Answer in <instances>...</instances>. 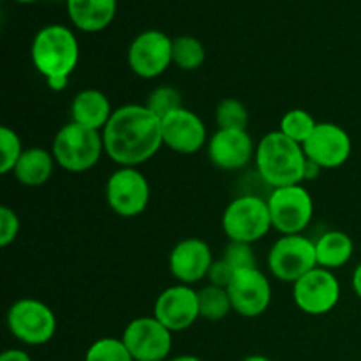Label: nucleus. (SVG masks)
Returning a JSON list of instances; mask_svg holds the SVG:
<instances>
[{"mask_svg": "<svg viewBox=\"0 0 361 361\" xmlns=\"http://www.w3.org/2000/svg\"><path fill=\"white\" fill-rule=\"evenodd\" d=\"M30 56L44 80L55 76L69 78L80 62V42L66 25H46L34 35Z\"/></svg>", "mask_w": 361, "mask_h": 361, "instance_id": "obj_3", "label": "nucleus"}, {"mask_svg": "<svg viewBox=\"0 0 361 361\" xmlns=\"http://www.w3.org/2000/svg\"><path fill=\"white\" fill-rule=\"evenodd\" d=\"M305 157L323 169H337L349 161L353 140L348 130L334 122H317L309 140L302 145Z\"/></svg>", "mask_w": 361, "mask_h": 361, "instance_id": "obj_14", "label": "nucleus"}, {"mask_svg": "<svg viewBox=\"0 0 361 361\" xmlns=\"http://www.w3.org/2000/svg\"><path fill=\"white\" fill-rule=\"evenodd\" d=\"M214 254L210 245L201 238H183L169 252V271L178 284L194 286L208 277Z\"/></svg>", "mask_w": 361, "mask_h": 361, "instance_id": "obj_18", "label": "nucleus"}, {"mask_svg": "<svg viewBox=\"0 0 361 361\" xmlns=\"http://www.w3.org/2000/svg\"><path fill=\"white\" fill-rule=\"evenodd\" d=\"M317 267L324 270H338L351 261L355 254V242L351 236L338 229H330L314 240Z\"/></svg>", "mask_w": 361, "mask_h": 361, "instance_id": "obj_22", "label": "nucleus"}, {"mask_svg": "<svg viewBox=\"0 0 361 361\" xmlns=\"http://www.w3.org/2000/svg\"><path fill=\"white\" fill-rule=\"evenodd\" d=\"M242 361H271L268 356H263V355H250L247 356V358H243Z\"/></svg>", "mask_w": 361, "mask_h": 361, "instance_id": "obj_38", "label": "nucleus"}, {"mask_svg": "<svg viewBox=\"0 0 361 361\" xmlns=\"http://www.w3.org/2000/svg\"><path fill=\"white\" fill-rule=\"evenodd\" d=\"M271 228L268 201L259 194H242L235 197L222 214V231L229 242L252 245L264 238Z\"/></svg>", "mask_w": 361, "mask_h": 361, "instance_id": "obj_5", "label": "nucleus"}, {"mask_svg": "<svg viewBox=\"0 0 361 361\" xmlns=\"http://www.w3.org/2000/svg\"><path fill=\"white\" fill-rule=\"evenodd\" d=\"M168 361H203V360L197 358V356L194 355H180V356H175V358H169Z\"/></svg>", "mask_w": 361, "mask_h": 361, "instance_id": "obj_37", "label": "nucleus"}, {"mask_svg": "<svg viewBox=\"0 0 361 361\" xmlns=\"http://www.w3.org/2000/svg\"><path fill=\"white\" fill-rule=\"evenodd\" d=\"M104 196L113 214L133 219L147 210L150 203V183L137 168H118L109 175Z\"/></svg>", "mask_w": 361, "mask_h": 361, "instance_id": "obj_9", "label": "nucleus"}, {"mask_svg": "<svg viewBox=\"0 0 361 361\" xmlns=\"http://www.w3.org/2000/svg\"><path fill=\"white\" fill-rule=\"evenodd\" d=\"M66 2H67V0H66Z\"/></svg>", "mask_w": 361, "mask_h": 361, "instance_id": "obj_40", "label": "nucleus"}, {"mask_svg": "<svg viewBox=\"0 0 361 361\" xmlns=\"http://www.w3.org/2000/svg\"><path fill=\"white\" fill-rule=\"evenodd\" d=\"M145 106L162 120L164 116H168L169 113L183 108V97L182 94H180L178 88L169 87V85H162V87L154 88V90L150 92L148 101Z\"/></svg>", "mask_w": 361, "mask_h": 361, "instance_id": "obj_28", "label": "nucleus"}, {"mask_svg": "<svg viewBox=\"0 0 361 361\" xmlns=\"http://www.w3.org/2000/svg\"><path fill=\"white\" fill-rule=\"evenodd\" d=\"M351 286H353V291H355V295L361 300V263L356 264L355 271H353Z\"/></svg>", "mask_w": 361, "mask_h": 361, "instance_id": "obj_36", "label": "nucleus"}, {"mask_svg": "<svg viewBox=\"0 0 361 361\" xmlns=\"http://www.w3.org/2000/svg\"><path fill=\"white\" fill-rule=\"evenodd\" d=\"M51 154L59 168L67 173H87L97 166L104 154L102 134L69 122L60 127L51 143Z\"/></svg>", "mask_w": 361, "mask_h": 361, "instance_id": "obj_4", "label": "nucleus"}, {"mask_svg": "<svg viewBox=\"0 0 361 361\" xmlns=\"http://www.w3.org/2000/svg\"><path fill=\"white\" fill-rule=\"evenodd\" d=\"M162 143L169 150L182 155H192L208 143V130L203 118L185 106L169 113L161 120Z\"/></svg>", "mask_w": 361, "mask_h": 361, "instance_id": "obj_16", "label": "nucleus"}, {"mask_svg": "<svg viewBox=\"0 0 361 361\" xmlns=\"http://www.w3.org/2000/svg\"><path fill=\"white\" fill-rule=\"evenodd\" d=\"M215 122L219 129H243L249 126V111L238 99H222L215 109Z\"/></svg>", "mask_w": 361, "mask_h": 361, "instance_id": "obj_27", "label": "nucleus"}, {"mask_svg": "<svg viewBox=\"0 0 361 361\" xmlns=\"http://www.w3.org/2000/svg\"><path fill=\"white\" fill-rule=\"evenodd\" d=\"M256 155V145L243 129H217L208 140V159L222 171H240Z\"/></svg>", "mask_w": 361, "mask_h": 361, "instance_id": "obj_17", "label": "nucleus"}, {"mask_svg": "<svg viewBox=\"0 0 361 361\" xmlns=\"http://www.w3.org/2000/svg\"><path fill=\"white\" fill-rule=\"evenodd\" d=\"M254 162L259 180L270 189L305 182L307 157L303 147L281 130H271L257 141Z\"/></svg>", "mask_w": 361, "mask_h": 361, "instance_id": "obj_2", "label": "nucleus"}, {"mask_svg": "<svg viewBox=\"0 0 361 361\" xmlns=\"http://www.w3.org/2000/svg\"><path fill=\"white\" fill-rule=\"evenodd\" d=\"M0 361H32V356L23 349H6L0 355Z\"/></svg>", "mask_w": 361, "mask_h": 361, "instance_id": "obj_33", "label": "nucleus"}, {"mask_svg": "<svg viewBox=\"0 0 361 361\" xmlns=\"http://www.w3.org/2000/svg\"><path fill=\"white\" fill-rule=\"evenodd\" d=\"M113 111L111 102L104 92L97 88H85L78 92L71 101V122L83 126L87 129H94L102 133L106 123L111 118Z\"/></svg>", "mask_w": 361, "mask_h": 361, "instance_id": "obj_19", "label": "nucleus"}, {"mask_svg": "<svg viewBox=\"0 0 361 361\" xmlns=\"http://www.w3.org/2000/svg\"><path fill=\"white\" fill-rule=\"evenodd\" d=\"M267 201L271 226L281 235H302L312 222L314 200L302 183L271 189Z\"/></svg>", "mask_w": 361, "mask_h": 361, "instance_id": "obj_7", "label": "nucleus"}, {"mask_svg": "<svg viewBox=\"0 0 361 361\" xmlns=\"http://www.w3.org/2000/svg\"><path fill=\"white\" fill-rule=\"evenodd\" d=\"M23 145H21L20 136L11 127H0V173L9 175L14 171V166L20 161L23 154Z\"/></svg>", "mask_w": 361, "mask_h": 361, "instance_id": "obj_29", "label": "nucleus"}, {"mask_svg": "<svg viewBox=\"0 0 361 361\" xmlns=\"http://www.w3.org/2000/svg\"><path fill=\"white\" fill-rule=\"evenodd\" d=\"M85 361H134L122 338L102 337L92 342L85 353Z\"/></svg>", "mask_w": 361, "mask_h": 361, "instance_id": "obj_26", "label": "nucleus"}, {"mask_svg": "<svg viewBox=\"0 0 361 361\" xmlns=\"http://www.w3.org/2000/svg\"><path fill=\"white\" fill-rule=\"evenodd\" d=\"M101 134L104 154L120 168H137L164 147L161 118L145 104L116 108Z\"/></svg>", "mask_w": 361, "mask_h": 361, "instance_id": "obj_1", "label": "nucleus"}, {"mask_svg": "<svg viewBox=\"0 0 361 361\" xmlns=\"http://www.w3.org/2000/svg\"><path fill=\"white\" fill-rule=\"evenodd\" d=\"M46 85H48L49 90H53V92H62V90H66L67 85H69V78H67V76L48 78V80H46Z\"/></svg>", "mask_w": 361, "mask_h": 361, "instance_id": "obj_34", "label": "nucleus"}, {"mask_svg": "<svg viewBox=\"0 0 361 361\" xmlns=\"http://www.w3.org/2000/svg\"><path fill=\"white\" fill-rule=\"evenodd\" d=\"M67 14L78 30L95 34L113 23L116 0H67Z\"/></svg>", "mask_w": 361, "mask_h": 361, "instance_id": "obj_20", "label": "nucleus"}, {"mask_svg": "<svg viewBox=\"0 0 361 361\" xmlns=\"http://www.w3.org/2000/svg\"><path fill=\"white\" fill-rule=\"evenodd\" d=\"M222 259L231 267L233 271L256 268V254H254L250 243L229 242L224 249V254H222Z\"/></svg>", "mask_w": 361, "mask_h": 361, "instance_id": "obj_30", "label": "nucleus"}, {"mask_svg": "<svg viewBox=\"0 0 361 361\" xmlns=\"http://www.w3.org/2000/svg\"><path fill=\"white\" fill-rule=\"evenodd\" d=\"M317 268L314 240L303 235H281L268 252V270L277 281L295 284Z\"/></svg>", "mask_w": 361, "mask_h": 361, "instance_id": "obj_8", "label": "nucleus"}, {"mask_svg": "<svg viewBox=\"0 0 361 361\" xmlns=\"http://www.w3.org/2000/svg\"><path fill=\"white\" fill-rule=\"evenodd\" d=\"M129 69L143 80H155L173 63V39L166 32L143 30L127 48Z\"/></svg>", "mask_w": 361, "mask_h": 361, "instance_id": "obj_10", "label": "nucleus"}, {"mask_svg": "<svg viewBox=\"0 0 361 361\" xmlns=\"http://www.w3.org/2000/svg\"><path fill=\"white\" fill-rule=\"evenodd\" d=\"M154 317L171 334L189 330L201 317L197 291L192 286H169L155 300Z\"/></svg>", "mask_w": 361, "mask_h": 361, "instance_id": "obj_15", "label": "nucleus"}, {"mask_svg": "<svg viewBox=\"0 0 361 361\" xmlns=\"http://www.w3.org/2000/svg\"><path fill=\"white\" fill-rule=\"evenodd\" d=\"M233 312L242 317H259L270 309L271 284L259 268L235 271L228 288Z\"/></svg>", "mask_w": 361, "mask_h": 361, "instance_id": "obj_13", "label": "nucleus"}, {"mask_svg": "<svg viewBox=\"0 0 361 361\" xmlns=\"http://www.w3.org/2000/svg\"><path fill=\"white\" fill-rule=\"evenodd\" d=\"M233 275H235V271H233L231 267H229V264L221 257V259L214 261L207 279L210 281V284L219 286V288H228Z\"/></svg>", "mask_w": 361, "mask_h": 361, "instance_id": "obj_32", "label": "nucleus"}, {"mask_svg": "<svg viewBox=\"0 0 361 361\" xmlns=\"http://www.w3.org/2000/svg\"><path fill=\"white\" fill-rule=\"evenodd\" d=\"M321 171H323V168H321V166H317L316 162H312V161H309V159H307L305 180H310V182H312V180H316L317 176L321 175Z\"/></svg>", "mask_w": 361, "mask_h": 361, "instance_id": "obj_35", "label": "nucleus"}, {"mask_svg": "<svg viewBox=\"0 0 361 361\" xmlns=\"http://www.w3.org/2000/svg\"><path fill=\"white\" fill-rule=\"evenodd\" d=\"M14 2H20V4H34L37 0H14Z\"/></svg>", "mask_w": 361, "mask_h": 361, "instance_id": "obj_39", "label": "nucleus"}, {"mask_svg": "<svg viewBox=\"0 0 361 361\" xmlns=\"http://www.w3.org/2000/svg\"><path fill=\"white\" fill-rule=\"evenodd\" d=\"M293 300L303 314L324 316L338 305L341 282L334 271L317 267L293 284Z\"/></svg>", "mask_w": 361, "mask_h": 361, "instance_id": "obj_12", "label": "nucleus"}, {"mask_svg": "<svg viewBox=\"0 0 361 361\" xmlns=\"http://www.w3.org/2000/svg\"><path fill=\"white\" fill-rule=\"evenodd\" d=\"M316 126V118H314L309 111H305V109L302 108H295L284 113V116L281 118L279 130H281L284 136H288L289 140L303 145L309 140L310 134L314 133Z\"/></svg>", "mask_w": 361, "mask_h": 361, "instance_id": "obj_25", "label": "nucleus"}, {"mask_svg": "<svg viewBox=\"0 0 361 361\" xmlns=\"http://www.w3.org/2000/svg\"><path fill=\"white\" fill-rule=\"evenodd\" d=\"M55 157L51 150L41 147L25 148L20 161L14 166V178L25 187H41L51 178L55 171Z\"/></svg>", "mask_w": 361, "mask_h": 361, "instance_id": "obj_21", "label": "nucleus"}, {"mask_svg": "<svg viewBox=\"0 0 361 361\" xmlns=\"http://www.w3.org/2000/svg\"><path fill=\"white\" fill-rule=\"evenodd\" d=\"M200 296V312L203 319L221 321L233 310L231 298L226 288L208 284L197 291Z\"/></svg>", "mask_w": 361, "mask_h": 361, "instance_id": "obj_24", "label": "nucleus"}, {"mask_svg": "<svg viewBox=\"0 0 361 361\" xmlns=\"http://www.w3.org/2000/svg\"><path fill=\"white\" fill-rule=\"evenodd\" d=\"M20 217L11 207H0V247L6 249L11 243L16 242L20 235Z\"/></svg>", "mask_w": 361, "mask_h": 361, "instance_id": "obj_31", "label": "nucleus"}, {"mask_svg": "<svg viewBox=\"0 0 361 361\" xmlns=\"http://www.w3.org/2000/svg\"><path fill=\"white\" fill-rule=\"evenodd\" d=\"M9 334L21 344L37 345L48 344L56 334V316L49 305L35 298L16 300L9 307L6 316Z\"/></svg>", "mask_w": 361, "mask_h": 361, "instance_id": "obj_6", "label": "nucleus"}, {"mask_svg": "<svg viewBox=\"0 0 361 361\" xmlns=\"http://www.w3.org/2000/svg\"><path fill=\"white\" fill-rule=\"evenodd\" d=\"M134 361H168L173 334L154 316H141L127 323L122 337Z\"/></svg>", "mask_w": 361, "mask_h": 361, "instance_id": "obj_11", "label": "nucleus"}, {"mask_svg": "<svg viewBox=\"0 0 361 361\" xmlns=\"http://www.w3.org/2000/svg\"><path fill=\"white\" fill-rule=\"evenodd\" d=\"M204 59H207V49L197 37L180 35L173 39V63L178 69L192 73L203 66Z\"/></svg>", "mask_w": 361, "mask_h": 361, "instance_id": "obj_23", "label": "nucleus"}]
</instances>
